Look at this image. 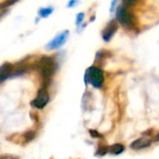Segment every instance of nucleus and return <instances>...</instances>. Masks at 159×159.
I'll use <instances>...</instances> for the list:
<instances>
[{
  "label": "nucleus",
  "instance_id": "18",
  "mask_svg": "<svg viewBox=\"0 0 159 159\" xmlns=\"http://www.w3.org/2000/svg\"><path fill=\"white\" fill-rule=\"evenodd\" d=\"M76 4H77V1L72 0V1H69V2H68V4H67V7H73V6L76 5Z\"/></svg>",
  "mask_w": 159,
  "mask_h": 159
},
{
  "label": "nucleus",
  "instance_id": "2",
  "mask_svg": "<svg viewBox=\"0 0 159 159\" xmlns=\"http://www.w3.org/2000/svg\"><path fill=\"white\" fill-rule=\"evenodd\" d=\"M116 19L121 25L128 30H134L137 26V20L135 15L129 10L128 7L123 4L116 8Z\"/></svg>",
  "mask_w": 159,
  "mask_h": 159
},
{
  "label": "nucleus",
  "instance_id": "3",
  "mask_svg": "<svg viewBox=\"0 0 159 159\" xmlns=\"http://www.w3.org/2000/svg\"><path fill=\"white\" fill-rule=\"evenodd\" d=\"M103 81H104V77H103V72L102 71V69L94 65L88 68L85 74L86 84L89 83L95 89H100L102 88Z\"/></svg>",
  "mask_w": 159,
  "mask_h": 159
},
{
  "label": "nucleus",
  "instance_id": "7",
  "mask_svg": "<svg viewBox=\"0 0 159 159\" xmlns=\"http://www.w3.org/2000/svg\"><path fill=\"white\" fill-rule=\"evenodd\" d=\"M152 144V141L145 138V137H142L139 138L137 140H135L134 142H132L129 145V147L132 150H142V149H145L148 148L149 146H151Z\"/></svg>",
  "mask_w": 159,
  "mask_h": 159
},
{
  "label": "nucleus",
  "instance_id": "6",
  "mask_svg": "<svg viewBox=\"0 0 159 159\" xmlns=\"http://www.w3.org/2000/svg\"><path fill=\"white\" fill-rule=\"evenodd\" d=\"M118 28L117 22H116V20H111L109 21V23L104 27V29L102 30V39L105 42H109L112 37L114 36V34L116 33Z\"/></svg>",
  "mask_w": 159,
  "mask_h": 159
},
{
  "label": "nucleus",
  "instance_id": "5",
  "mask_svg": "<svg viewBox=\"0 0 159 159\" xmlns=\"http://www.w3.org/2000/svg\"><path fill=\"white\" fill-rule=\"evenodd\" d=\"M48 102H49V95L47 91V89L41 88L38 90L36 97L32 101L31 104H32V106H34L37 109H43L44 107L47 106Z\"/></svg>",
  "mask_w": 159,
  "mask_h": 159
},
{
  "label": "nucleus",
  "instance_id": "15",
  "mask_svg": "<svg viewBox=\"0 0 159 159\" xmlns=\"http://www.w3.org/2000/svg\"><path fill=\"white\" fill-rule=\"evenodd\" d=\"M89 133H90V135H91L93 138H102V135L101 133H99L98 131H96V130L90 129V130H89Z\"/></svg>",
  "mask_w": 159,
  "mask_h": 159
},
{
  "label": "nucleus",
  "instance_id": "4",
  "mask_svg": "<svg viewBox=\"0 0 159 159\" xmlns=\"http://www.w3.org/2000/svg\"><path fill=\"white\" fill-rule=\"evenodd\" d=\"M69 36V31L68 30H64L61 33L58 34L54 38H52L46 46L45 48L47 50H55L60 48L61 47H62L64 45V43L67 41Z\"/></svg>",
  "mask_w": 159,
  "mask_h": 159
},
{
  "label": "nucleus",
  "instance_id": "17",
  "mask_svg": "<svg viewBox=\"0 0 159 159\" xmlns=\"http://www.w3.org/2000/svg\"><path fill=\"white\" fill-rule=\"evenodd\" d=\"M117 5V1H113L112 3H111V7H110V12H114L115 11V9H116V6Z\"/></svg>",
  "mask_w": 159,
  "mask_h": 159
},
{
  "label": "nucleus",
  "instance_id": "14",
  "mask_svg": "<svg viewBox=\"0 0 159 159\" xmlns=\"http://www.w3.org/2000/svg\"><path fill=\"white\" fill-rule=\"evenodd\" d=\"M16 2H17V1H5V2H3V3L0 4L1 9H3V8H5V7H8L10 5H12V4H14V3H16Z\"/></svg>",
  "mask_w": 159,
  "mask_h": 159
},
{
  "label": "nucleus",
  "instance_id": "11",
  "mask_svg": "<svg viewBox=\"0 0 159 159\" xmlns=\"http://www.w3.org/2000/svg\"><path fill=\"white\" fill-rule=\"evenodd\" d=\"M35 135H36V132L34 131V130H28V131H26V132L23 134V138H24L25 143H30V142H32V141L35 138Z\"/></svg>",
  "mask_w": 159,
  "mask_h": 159
},
{
  "label": "nucleus",
  "instance_id": "8",
  "mask_svg": "<svg viewBox=\"0 0 159 159\" xmlns=\"http://www.w3.org/2000/svg\"><path fill=\"white\" fill-rule=\"evenodd\" d=\"M13 70V64L10 62H5L0 67V79L1 82H4L6 79H7L12 73Z\"/></svg>",
  "mask_w": 159,
  "mask_h": 159
},
{
  "label": "nucleus",
  "instance_id": "12",
  "mask_svg": "<svg viewBox=\"0 0 159 159\" xmlns=\"http://www.w3.org/2000/svg\"><path fill=\"white\" fill-rule=\"evenodd\" d=\"M109 148L108 146L106 145H100L97 149V152H96V156H100V157H102L104 155H106L108 152H109Z\"/></svg>",
  "mask_w": 159,
  "mask_h": 159
},
{
  "label": "nucleus",
  "instance_id": "19",
  "mask_svg": "<svg viewBox=\"0 0 159 159\" xmlns=\"http://www.w3.org/2000/svg\"><path fill=\"white\" fill-rule=\"evenodd\" d=\"M155 142H159V132L158 134L156 136V138H155Z\"/></svg>",
  "mask_w": 159,
  "mask_h": 159
},
{
  "label": "nucleus",
  "instance_id": "1",
  "mask_svg": "<svg viewBox=\"0 0 159 159\" xmlns=\"http://www.w3.org/2000/svg\"><path fill=\"white\" fill-rule=\"evenodd\" d=\"M36 68L38 69L42 78H43V87L46 88L49 85L51 77L56 69L55 60L50 56H43L36 62Z\"/></svg>",
  "mask_w": 159,
  "mask_h": 159
},
{
  "label": "nucleus",
  "instance_id": "10",
  "mask_svg": "<svg viewBox=\"0 0 159 159\" xmlns=\"http://www.w3.org/2000/svg\"><path fill=\"white\" fill-rule=\"evenodd\" d=\"M54 8L52 7H42L38 10V14L41 18H47L48 17L52 12Z\"/></svg>",
  "mask_w": 159,
  "mask_h": 159
},
{
  "label": "nucleus",
  "instance_id": "16",
  "mask_svg": "<svg viewBox=\"0 0 159 159\" xmlns=\"http://www.w3.org/2000/svg\"><path fill=\"white\" fill-rule=\"evenodd\" d=\"M0 159H19V157H14V156L7 155V156H1Z\"/></svg>",
  "mask_w": 159,
  "mask_h": 159
},
{
  "label": "nucleus",
  "instance_id": "9",
  "mask_svg": "<svg viewBox=\"0 0 159 159\" xmlns=\"http://www.w3.org/2000/svg\"><path fill=\"white\" fill-rule=\"evenodd\" d=\"M125 150V146L121 143H115L112 146H110L109 148V152L111 155L114 156H118L120 154H122Z\"/></svg>",
  "mask_w": 159,
  "mask_h": 159
},
{
  "label": "nucleus",
  "instance_id": "13",
  "mask_svg": "<svg viewBox=\"0 0 159 159\" xmlns=\"http://www.w3.org/2000/svg\"><path fill=\"white\" fill-rule=\"evenodd\" d=\"M84 19H85V13H84V12H79V13L76 15L75 24H76L77 26H79V25L83 22Z\"/></svg>",
  "mask_w": 159,
  "mask_h": 159
}]
</instances>
